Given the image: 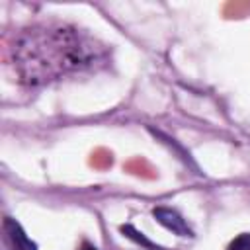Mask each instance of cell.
I'll list each match as a JSON object with an SVG mask.
<instances>
[{
    "mask_svg": "<svg viewBox=\"0 0 250 250\" xmlns=\"http://www.w3.org/2000/svg\"><path fill=\"white\" fill-rule=\"evenodd\" d=\"M100 55L102 49L96 41L70 25L29 27L14 45L16 70L31 86L55 80L64 72L88 68Z\"/></svg>",
    "mask_w": 250,
    "mask_h": 250,
    "instance_id": "1",
    "label": "cell"
},
{
    "mask_svg": "<svg viewBox=\"0 0 250 250\" xmlns=\"http://www.w3.org/2000/svg\"><path fill=\"white\" fill-rule=\"evenodd\" d=\"M152 217L162 227H166L168 230H172L178 236H193V230L189 229V225L186 223V219L178 211H174L170 207H154L152 209Z\"/></svg>",
    "mask_w": 250,
    "mask_h": 250,
    "instance_id": "2",
    "label": "cell"
},
{
    "mask_svg": "<svg viewBox=\"0 0 250 250\" xmlns=\"http://www.w3.org/2000/svg\"><path fill=\"white\" fill-rule=\"evenodd\" d=\"M4 230H6L14 250H37V244L23 232L20 223H16L14 219H10V217L4 219Z\"/></svg>",
    "mask_w": 250,
    "mask_h": 250,
    "instance_id": "3",
    "label": "cell"
},
{
    "mask_svg": "<svg viewBox=\"0 0 250 250\" xmlns=\"http://www.w3.org/2000/svg\"><path fill=\"white\" fill-rule=\"evenodd\" d=\"M121 232H123V234L127 236V238L135 240L137 244H143L145 248H150V250H160V248H158L156 244H152V242H150V240H148L146 236H143V232L135 230V229H133L131 225H123V227H121Z\"/></svg>",
    "mask_w": 250,
    "mask_h": 250,
    "instance_id": "4",
    "label": "cell"
},
{
    "mask_svg": "<svg viewBox=\"0 0 250 250\" xmlns=\"http://www.w3.org/2000/svg\"><path fill=\"white\" fill-rule=\"evenodd\" d=\"M227 250H250V232H242L230 240Z\"/></svg>",
    "mask_w": 250,
    "mask_h": 250,
    "instance_id": "5",
    "label": "cell"
},
{
    "mask_svg": "<svg viewBox=\"0 0 250 250\" xmlns=\"http://www.w3.org/2000/svg\"><path fill=\"white\" fill-rule=\"evenodd\" d=\"M80 250H98L96 246H92V244H88V242H84L82 246H80Z\"/></svg>",
    "mask_w": 250,
    "mask_h": 250,
    "instance_id": "6",
    "label": "cell"
}]
</instances>
